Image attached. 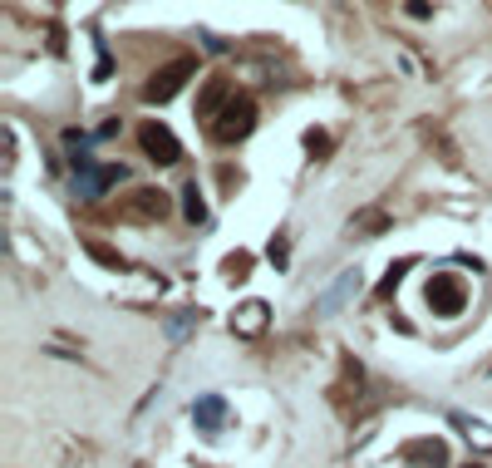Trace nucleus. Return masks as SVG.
Returning a JSON list of instances; mask_svg holds the SVG:
<instances>
[{"instance_id":"obj_2","label":"nucleus","mask_w":492,"mask_h":468,"mask_svg":"<svg viewBox=\"0 0 492 468\" xmlns=\"http://www.w3.org/2000/svg\"><path fill=\"white\" fill-rule=\"evenodd\" d=\"M123 168H99V163L89 158V153H75V193L84 197H99L109 183H119Z\"/></svg>"},{"instance_id":"obj_6","label":"nucleus","mask_w":492,"mask_h":468,"mask_svg":"<svg viewBox=\"0 0 492 468\" xmlns=\"http://www.w3.org/2000/svg\"><path fill=\"white\" fill-rule=\"evenodd\" d=\"M123 212H129V217H163L167 212V197L158 193V187H139V193L123 202Z\"/></svg>"},{"instance_id":"obj_7","label":"nucleus","mask_w":492,"mask_h":468,"mask_svg":"<svg viewBox=\"0 0 492 468\" xmlns=\"http://www.w3.org/2000/svg\"><path fill=\"white\" fill-rule=\"evenodd\" d=\"M222 414H227V404L217 400V394H207V400L192 404V419L202 424V429H217V424H222Z\"/></svg>"},{"instance_id":"obj_10","label":"nucleus","mask_w":492,"mask_h":468,"mask_svg":"<svg viewBox=\"0 0 492 468\" xmlns=\"http://www.w3.org/2000/svg\"><path fill=\"white\" fill-rule=\"evenodd\" d=\"M354 286H360V276H354V272H344V276H340V286H335V291H330V296H326V306H340V301H344V296H350V291H354Z\"/></svg>"},{"instance_id":"obj_4","label":"nucleus","mask_w":492,"mask_h":468,"mask_svg":"<svg viewBox=\"0 0 492 468\" xmlns=\"http://www.w3.org/2000/svg\"><path fill=\"white\" fill-rule=\"evenodd\" d=\"M139 143H143V153H148L153 163H177V153H183V148H177V139L163 129V123H143Z\"/></svg>"},{"instance_id":"obj_5","label":"nucleus","mask_w":492,"mask_h":468,"mask_svg":"<svg viewBox=\"0 0 492 468\" xmlns=\"http://www.w3.org/2000/svg\"><path fill=\"white\" fill-rule=\"evenodd\" d=\"M187 75H192V59H173L167 69H158V75L148 79V99H158V104L173 99V94L187 85Z\"/></svg>"},{"instance_id":"obj_3","label":"nucleus","mask_w":492,"mask_h":468,"mask_svg":"<svg viewBox=\"0 0 492 468\" xmlns=\"http://www.w3.org/2000/svg\"><path fill=\"white\" fill-rule=\"evenodd\" d=\"M251 123H256V104H251V99H232L212 129H217V139H222V143H237V139H246V133H251Z\"/></svg>"},{"instance_id":"obj_11","label":"nucleus","mask_w":492,"mask_h":468,"mask_svg":"<svg viewBox=\"0 0 492 468\" xmlns=\"http://www.w3.org/2000/svg\"><path fill=\"white\" fill-rule=\"evenodd\" d=\"M261 310H266V306H246V320H242L246 330H256V326H261Z\"/></svg>"},{"instance_id":"obj_1","label":"nucleus","mask_w":492,"mask_h":468,"mask_svg":"<svg viewBox=\"0 0 492 468\" xmlns=\"http://www.w3.org/2000/svg\"><path fill=\"white\" fill-rule=\"evenodd\" d=\"M468 301V286L458 281L453 272H434V281H428V306L438 310V316H458Z\"/></svg>"},{"instance_id":"obj_9","label":"nucleus","mask_w":492,"mask_h":468,"mask_svg":"<svg viewBox=\"0 0 492 468\" xmlns=\"http://www.w3.org/2000/svg\"><path fill=\"white\" fill-rule=\"evenodd\" d=\"M183 212H187V222H202V217H207L202 193H197V187H187V197H183Z\"/></svg>"},{"instance_id":"obj_8","label":"nucleus","mask_w":492,"mask_h":468,"mask_svg":"<svg viewBox=\"0 0 492 468\" xmlns=\"http://www.w3.org/2000/svg\"><path fill=\"white\" fill-rule=\"evenodd\" d=\"M222 99H227V79H212V85L202 89V104H197V109H202V113H212Z\"/></svg>"}]
</instances>
